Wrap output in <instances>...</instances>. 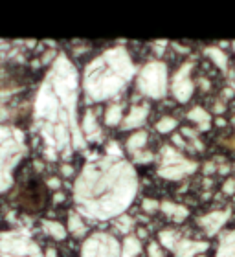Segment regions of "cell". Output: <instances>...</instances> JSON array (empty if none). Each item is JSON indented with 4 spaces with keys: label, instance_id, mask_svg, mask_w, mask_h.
<instances>
[{
    "label": "cell",
    "instance_id": "obj_1",
    "mask_svg": "<svg viewBox=\"0 0 235 257\" xmlns=\"http://www.w3.org/2000/svg\"><path fill=\"white\" fill-rule=\"evenodd\" d=\"M0 257H41L39 248L26 237H0Z\"/></svg>",
    "mask_w": 235,
    "mask_h": 257
},
{
    "label": "cell",
    "instance_id": "obj_2",
    "mask_svg": "<svg viewBox=\"0 0 235 257\" xmlns=\"http://www.w3.org/2000/svg\"><path fill=\"white\" fill-rule=\"evenodd\" d=\"M173 127H175V119H166V121H162V123L158 125V128H160L162 133H166V131H171Z\"/></svg>",
    "mask_w": 235,
    "mask_h": 257
}]
</instances>
